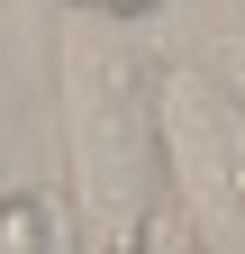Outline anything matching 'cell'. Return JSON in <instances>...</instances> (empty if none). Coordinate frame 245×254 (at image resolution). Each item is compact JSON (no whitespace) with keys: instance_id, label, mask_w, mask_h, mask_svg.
Here are the masks:
<instances>
[{"instance_id":"cell-1","label":"cell","mask_w":245,"mask_h":254,"mask_svg":"<svg viewBox=\"0 0 245 254\" xmlns=\"http://www.w3.org/2000/svg\"><path fill=\"white\" fill-rule=\"evenodd\" d=\"M64 190L82 209V254H155L173 209L155 136V64L109 18L73 37L64 18Z\"/></svg>"},{"instance_id":"cell-2","label":"cell","mask_w":245,"mask_h":254,"mask_svg":"<svg viewBox=\"0 0 245 254\" xmlns=\"http://www.w3.org/2000/svg\"><path fill=\"white\" fill-rule=\"evenodd\" d=\"M155 136L173 209L209 254H245V91L209 64H155Z\"/></svg>"},{"instance_id":"cell-3","label":"cell","mask_w":245,"mask_h":254,"mask_svg":"<svg viewBox=\"0 0 245 254\" xmlns=\"http://www.w3.org/2000/svg\"><path fill=\"white\" fill-rule=\"evenodd\" d=\"M0 254H82V209L55 182L0 190Z\"/></svg>"},{"instance_id":"cell-4","label":"cell","mask_w":245,"mask_h":254,"mask_svg":"<svg viewBox=\"0 0 245 254\" xmlns=\"http://www.w3.org/2000/svg\"><path fill=\"white\" fill-rule=\"evenodd\" d=\"M73 18H109V27H136V18H155L164 0H64Z\"/></svg>"}]
</instances>
